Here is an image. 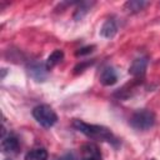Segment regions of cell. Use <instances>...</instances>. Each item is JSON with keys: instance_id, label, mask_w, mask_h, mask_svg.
Instances as JSON below:
<instances>
[{"instance_id": "6", "label": "cell", "mask_w": 160, "mask_h": 160, "mask_svg": "<svg viewBox=\"0 0 160 160\" xmlns=\"http://www.w3.org/2000/svg\"><path fill=\"white\" fill-rule=\"evenodd\" d=\"M118 81V74L112 68H105L100 74V82L104 86H111Z\"/></svg>"}, {"instance_id": "9", "label": "cell", "mask_w": 160, "mask_h": 160, "mask_svg": "<svg viewBox=\"0 0 160 160\" xmlns=\"http://www.w3.org/2000/svg\"><path fill=\"white\" fill-rule=\"evenodd\" d=\"M62 59H64V52H62V50H54V51L48 56L46 62H45L48 70H51L52 68H55L59 62H61Z\"/></svg>"}, {"instance_id": "13", "label": "cell", "mask_w": 160, "mask_h": 160, "mask_svg": "<svg viewBox=\"0 0 160 160\" xmlns=\"http://www.w3.org/2000/svg\"><path fill=\"white\" fill-rule=\"evenodd\" d=\"M146 5V1H141V0H130L128 2H125V9L130 12H138L140 10H142V8Z\"/></svg>"}, {"instance_id": "3", "label": "cell", "mask_w": 160, "mask_h": 160, "mask_svg": "<svg viewBox=\"0 0 160 160\" xmlns=\"http://www.w3.org/2000/svg\"><path fill=\"white\" fill-rule=\"evenodd\" d=\"M130 125L136 130H148L155 124V115L150 110H139L130 118Z\"/></svg>"}, {"instance_id": "8", "label": "cell", "mask_w": 160, "mask_h": 160, "mask_svg": "<svg viewBox=\"0 0 160 160\" xmlns=\"http://www.w3.org/2000/svg\"><path fill=\"white\" fill-rule=\"evenodd\" d=\"M19 140L15 136H8V138H2L1 141V149L4 152H16L19 150Z\"/></svg>"}, {"instance_id": "5", "label": "cell", "mask_w": 160, "mask_h": 160, "mask_svg": "<svg viewBox=\"0 0 160 160\" xmlns=\"http://www.w3.org/2000/svg\"><path fill=\"white\" fill-rule=\"evenodd\" d=\"M146 66H148V60L145 58H138L131 62V65L129 68V74L135 78L142 76L145 74Z\"/></svg>"}, {"instance_id": "12", "label": "cell", "mask_w": 160, "mask_h": 160, "mask_svg": "<svg viewBox=\"0 0 160 160\" xmlns=\"http://www.w3.org/2000/svg\"><path fill=\"white\" fill-rule=\"evenodd\" d=\"M91 5H92V2H81V4L79 5V8H78V9L75 10V12H74V19H75L76 21L81 20V19L89 12Z\"/></svg>"}, {"instance_id": "11", "label": "cell", "mask_w": 160, "mask_h": 160, "mask_svg": "<svg viewBox=\"0 0 160 160\" xmlns=\"http://www.w3.org/2000/svg\"><path fill=\"white\" fill-rule=\"evenodd\" d=\"M81 150H82V158H101L98 146L94 144H85Z\"/></svg>"}, {"instance_id": "4", "label": "cell", "mask_w": 160, "mask_h": 160, "mask_svg": "<svg viewBox=\"0 0 160 160\" xmlns=\"http://www.w3.org/2000/svg\"><path fill=\"white\" fill-rule=\"evenodd\" d=\"M28 72L35 81H45V79L48 78V68L41 62H34L29 65Z\"/></svg>"}, {"instance_id": "15", "label": "cell", "mask_w": 160, "mask_h": 160, "mask_svg": "<svg viewBox=\"0 0 160 160\" xmlns=\"http://www.w3.org/2000/svg\"><path fill=\"white\" fill-rule=\"evenodd\" d=\"M95 46L94 45H89V46H84V48H81V49H79L76 52H75V56H84V55H88V54H90L91 51H92V49H94Z\"/></svg>"}, {"instance_id": "10", "label": "cell", "mask_w": 160, "mask_h": 160, "mask_svg": "<svg viewBox=\"0 0 160 160\" xmlns=\"http://www.w3.org/2000/svg\"><path fill=\"white\" fill-rule=\"evenodd\" d=\"M46 159H48V151L44 148L32 149L25 155V160H46Z\"/></svg>"}, {"instance_id": "18", "label": "cell", "mask_w": 160, "mask_h": 160, "mask_svg": "<svg viewBox=\"0 0 160 160\" xmlns=\"http://www.w3.org/2000/svg\"><path fill=\"white\" fill-rule=\"evenodd\" d=\"M6 160H9V159H6Z\"/></svg>"}, {"instance_id": "16", "label": "cell", "mask_w": 160, "mask_h": 160, "mask_svg": "<svg viewBox=\"0 0 160 160\" xmlns=\"http://www.w3.org/2000/svg\"><path fill=\"white\" fill-rule=\"evenodd\" d=\"M58 160H74V156H72L71 154H65V155H62L61 158H59Z\"/></svg>"}, {"instance_id": "2", "label": "cell", "mask_w": 160, "mask_h": 160, "mask_svg": "<svg viewBox=\"0 0 160 160\" xmlns=\"http://www.w3.org/2000/svg\"><path fill=\"white\" fill-rule=\"evenodd\" d=\"M32 116L44 128H51L58 121V115L55 114V111L49 105H45V104L38 105L36 108H34Z\"/></svg>"}, {"instance_id": "1", "label": "cell", "mask_w": 160, "mask_h": 160, "mask_svg": "<svg viewBox=\"0 0 160 160\" xmlns=\"http://www.w3.org/2000/svg\"><path fill=\"white\" fill-rule=\"evenodd\" d=\"M72 126L78 131L82 132L84 135H86L88 138L94 139V140H101V141H109V142H112L115 140L112 132L108 128L101 126V125L88 124V122H85L82 120L75 119L72 121Z\"/></svg>"}, {"instance_id": "7", "label": "cell", "mask_w": 160, "mask_h": 160, "mask_svg": "<svg viewBox=\"0 0 160 160\" xmlns=\"http://www.w3.org/2000/svg\"><path fill=\"white\" fill-rule=\"evenodd\" d=\"M116 31H118V26H116L115 21L111 20V19H109V20H106L102 24V26L100 29V35L102 38H105V39H111V38L115 36Z\"/></svg>"}, {"instance_id": "14", "label": "cell", "mask_w": 160, "mask_h": 160, "mask_svg": "<svg viewBox=\"0 0 160 160\" xmlns=\"http://www.w3.org/2000/svg\"><path fill=\"white\" fill-rule=\"evenodd\" d=\"M94 61H82V62H80V64H78L75 68H74V72L75 74H79V72H82L88 66H90L91 64H92Z\"/></svg>"}, {"instance_id": "17", "label": "cell", "mask_w": 160, "mask_h": 160, "mask_svg": "<svg viewBox=\"0 0 160 160\" xmlns=\"http://www.w3.org/2000/svg\"><path fill=\"white\" fill-rule=\"evenodd\" d=\"M82 160H101L99 158H82Z\"/></svg>"}]
</instances>
